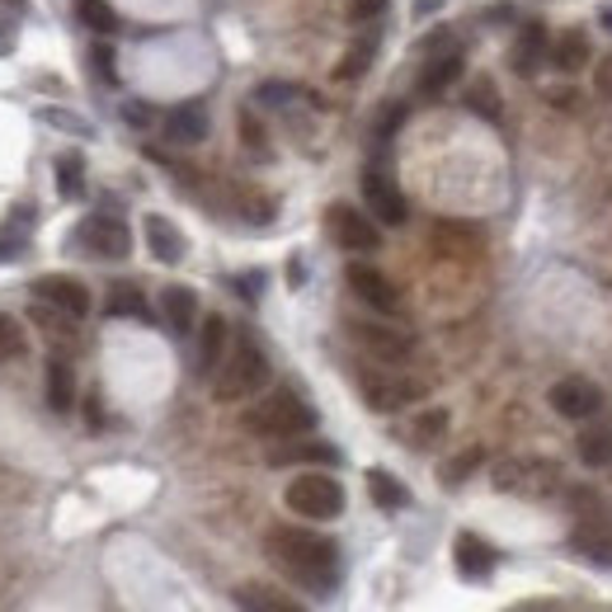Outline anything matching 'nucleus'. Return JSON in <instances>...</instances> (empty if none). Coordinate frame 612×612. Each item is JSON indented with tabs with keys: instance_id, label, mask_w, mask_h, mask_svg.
<instances>
[{
	"instance_id": "nucleus-1",
	"label": "nucleus",
	"mask_w": 612,
	"mask_h": 612,
	"mask_svg": "<svg viewBox=\"0 0 612 612\" xmlns=\"http://www.w3.org/2000/svg\"><path fill=\"white\" fill-rule=\"evenodd\" d=\"M264 556H269L278 575H288L292 585H302L311 593H330L339 585V546L311 528H292V523L269 528L264 532Z\"/></svg>"
},
{
	"instance_id": "nucleus-2",
	"label": "nucleus",
	"mask_w": 612,
	"mask_h": 612,
	"mask_svg": "<svg viewBox=\"0 0 612 612\" xmlns=\"http://www.w3.org/2000/svg\"><path fill=\"white\" fill-rule=\"evenodd\" d=\"M241 429L264 438V443H288V438H307L316 429V411L297 396V391L278 386L269 396H259L250 411L241 415Z\"/></svg>"
},
{
	"instance_id": "nucleus-3",
	"label": "nucleus",
	"mask_w": 612,
	"mask_h": 612,
	"mask_svg": "<svg viewBox=\"0 0 612 612\" xmlns=\"http://www.w3.org/2000/svg\"><path fill=\"white\" fill-rule=\"evenodd\" d=\"M264 386H269V358H264L255 339H235L222 358V368L212 372V396L222 405H235V401H250Z\"/></svg>"
},
{
	"instance_id": "nucleus-4",
	"label": "nucleus",
	"mask_w": 612,
	"mask_h": 612,
	"mask_svg": "<svg viewBox=\"0 0 612 612\" xmlns=\"http://www.w3.org/2000/svg\"><path fill=\"white\" fill-rule=\"evenodd\" d=\"M358 391H363L368 411L396 415V411H411V405H419L424 396H429V382H419V377L396 372L391 363H382V368H363V372H358Z\"/></svg>"
},
{
	"instance_id": "nucleus-5",
	"label": "nucleus",
	"mask_w": 612,
	"mask_h": 612,
	"mask_svg": "<svg viewBox=\"0 0 612 612\" xmlns=\"http://www.w3.org/2000/svg\"><path fill=\"white\" fill-rule=\"evenodd\" d=\"M282 505L297 518H307V523H330V518L344 513V485L335 476H325V471H302V476L288 481Z\"/></svg>"
},
{
	"instance_id": "nucleus-6",
	"label": "nucleus",
	"mask_w": 612,
	"mask_h": 612,
	"mask_svg": "<svg viewBox=\"0 0 612 612\" xmlns=\"http://www.w3.org/2000/svg\"><path fill=\"white\" fill-rule=\"evenodd\" d=\"M325 231L330 241L339 250H349V255H372V250H382V231H377V217L354 208V203H330L325 208Z\"/></svg>"
},
{
	"instance_id": "nucleus-7",
	"label": "nucleus",
	"mask_w": 612,
	"mask_h": 612,
	"mask_svg": "<svg viewBox=\"0 0 612 612\" xmlns=\"http://www.w3.org/2000/svg\"><path fill=\"white\" fill-rule=\"evenodd\" d=\"M495 490L523 495V499H546L561 490V466L556 462H532V458H509L495 466Z\"/></svg>"
},
{
	"instance_id": "nucleus-8",
	"label": "nucleus",
	"mask_w": 612,
	"mask_h": 612,
	"mask_svg": "<svg viewBox=\"0 0 612 612\" xmlns=\"http://www.w3.org/2000/svg\"><path fill=\"white\" fill-rule=\"evenodd\" d=\"M575 505H579L575 509V532H570L575 552L599 561V565H612V518L603 513L599 495H575Z\"/></svg>"
},
{
	"instance_id": "nucleus-9",
	"label": "nucleus",
	"mask_w": 612,
	"mask_h": 612,
	"mask_svg": "<svg viewBox=\"0 0 612 612\" xmlns=\"http://www.w3.org/2000/svg\"><path fill=\"white\" fill-rule=\"evenodd\" d=\"M349 335H354V344L368 358H377V363H391V368L405 363V358L415 354V335H405V330L386 325V321H354Z\"/></svg>"
},
{
	"instance_id": "nucleus-10",
	"label": "nucleus",
	"mask_w": 612,
	"mask_h": 612,
	"mask_svg": "<svg viewBox=\"0 0 612 612\" xmlns=\"http://www.w3.org/2000/svg\"><path fill=\"white\" fill-rule=\"evenodd\" d=\"M546 401H552V411L561 419H575V424H589L603 415V386L589 382V377H561Z\"/></svg>"
},
{
	"instance_id": "nucleus-11",
	"label": "nucleus",
	"mask_w": 612,
	"mask_h": 612,
	"mask_svg": "<svg viewBox=\"0 0 612 612\" xmlns=\"http://www.w3.org/2000/svg\"><path fill=\"white\" fill-rule=\"evenodd\" d=\"M76 241H81L94 259H128L132 255V231H128V222H118V217H108V212L85 217L81 231H76Z\"/></svg>"
},
{
	"instance_id": "nucleus-12",
	"label": "nucleus",
	"mask_w": 612,
	"mask_h": 612,
	"mask_svg": "<svg viewBox=\"0 0 612 612\" xmlns=\"http://www.w3.org/2000/svg\"><path fill=\"white\" fill-rule=\"evenodd\" d=\"M344 278H349V292L363 307H372L377 316H396V311H401V288L382 269H372V264H358L354 259L349 269H344Z\"/></svg>"
},
{
	"instance_id": "nucleus-13",
	"label": "nucleus",
	"mask_w": 612,
	"mask_h": 612,
	"mask_svg": "<svg viewBox=\"0 0 612 612\" xmlns=\"http://www.w3.org/2000/svg\"><path fill=\"white\" fill-rule=\"evenodd\" d=\"M363 203L377 217V227H401L411 217V203H405L401 184L386 175V170H363Z\"/></svg>"
},
{
	"instance_id": "nucleus-14",
	"label": "nucleus",
	"mask_w": 612,
	"mask_h": 612,
	"mask_svg": "<svg viewBox=\"0 0 612 612\" xmlns=\"http://www.w3.org/2000/svg\"><path fill=\"white\" fill-rule=\"evenodd\" d=\"M34 297L47 307H57V311H67V316L76 321H85L90 316V288L81 278H71V274H43L34 278Z\"/></svg>"
},
{
	"instance_id": "nucleus-15",
	"label": "nucleus",
	"mask_w": 612,
	"mask_h": 612,
	"mask_svg": "<svg viewBox=\"0 0 612 612\" xmlns=\"http://www.w3.org/2000/svg\"><path fill=\"white\" fill-rule=\"evenodd\" d=\"M458 76H462V47L452 43V47H443V53H429V61H424L415 90L424 94V100H438L443 90L458 85Z\"/></svg>"
},
{
	"instance_id": "nucleus-16",
	"label": "nucleus",
	"mask_w": 612,
	"mask_h": 612,
	"mask_svg": "<svg viewBox=\"0 0 612 612\" xmlns=\"http://www.w3.org/2000/svg\"><path fill=\"white\" fill-rule=\"evenodd\" d=\"M542 61H552V38H546V28L542 24H523L518 28V38L509 47V67L518 76H538L542 71Z\"/></svg>"
},
{
	"instance_id": "nucleus-17",
	"label": "nucleus",
	"mask_w": 612,
	"mask_h": 612,
	"mask_svg": "<svg viewBox=\"0 0 612 612\" xmlns=\"http://www.w3.org/2000/svg\"><path fill=\"white\" fill-rule=\"evenodd\" d=\"M452 561H458V575L462 579H490L495 565H499V552L476 532H458V542H452Z\"/></svg>"
},
{
	"instance_id": "nucleus-18",
	"label": "nucleus",
	"mask_w": 612,
	"mask_h": 612,
	"mask_svg": "<svg viewBox=\"0 0 612 612\" xmlns=\"http://www.w3.org/2000/svg\"><path fill=\"white\" fill-rule=\"evenodd\" d=\"M43 396H47V411L53 415H67L76 405V368L67 354H53L43 368Z\"/></svg>"
},
{
	"instance_id": "nucleus-19",
	"label": "nucleus",
	"mask_w": 612,
	"mask_h": 612,
	"mask_svg": "<svg viewBox=\"0 0 612 612\" xmlns=\"http://www.w3.org/2000/svg\"><path fill=\"white\" fill-rule=\"evenodd\" d=\"M235 608L241 612H307L288 589L264 585V579H245V585L235 589Z\"/></svg>"
},
{
	"instance_id": "nucleus-20",
	"label": "nucleus",
	"mask_w": 612,
	"mask_h": 612,
	"mask_svg": "<svg viewBox=\"0 0 612 612\" xmlns=\"http://www.w3.org/2000/svg\"><path fill=\"white\" fill-rule=\"evenodd\" d=\"M335 466L339 462V448L321 443V438H288V443H278L269 452V466Z\"/></svg>"
},
{
	"instance_id": "nucleus-21",
	"label": "nucleus",
	"mask_w": 612,
	"mask_h": 612,
	"mask_svg": "<svg viewBox=\"0 0 612 612\" xmlns=\"http://www.w3.org/2000/svg\"><path fill=\"white\" fill-rule=\"evenodd\" d=\"M141 231H147V245H151V255L161 259V264H180L188 255V241H184V231L170 222V217L161 212H151L147 222H141Z\"/></svg>"
},
{
	"instance_id": "nucleus-22",
	"label": "nucleus",
	"mask_w": 612,
	"mask_h": 612,
	"mask_svg": "<svg viewBox=\"0 0 612 612\" xmlns=\"http://www.w3.org/2000/svg\"><path fill=\"white\" fill-rule=\"evenodd\" d=\"M165 137L175 141V147H198V141L208 137V108L203 104H175L165 114Z\"/></svg>"
},
{
	"instance_id": "nucleus-23",
	"label": "nucleus",
	"mask_w": 612,
	"mask_h": 612,
	"mask_svg": "<svg viewBox=\"0 0 612 612\" xmlns=\"http://www.w3.org/2000/svg\"><path fill=\"white\" fill-rule=\"evenodd\" d=\"M161 316L175 335H188V330L198 325V292L184 288V282H170V288L161 292Z\"/></svg>"
},
{
	"instance_id": "nucleus-24",
	"label": "nucleus",
	"mask_w": 612,
	"mask_h": 612,
	"mask_svg": "<svg viewBox=\"0 0 612 612\" xmlns=\"http://www.w3.org/2000/svg\"><path fill=\"white\" fill-rule=\"evenodd\" d=\"M222 358H227V321L212 311V316H203V330H198V372L212 377L222 368Z\"/></svg>"
},
{
	"instance_id": "nucleus-25",
	"label": "nucleus",
	"mask_w": 612,
	"mask_h": 612,
	"mask_svg": "<svg viewBox=\"0 0 612 612\" xmlns=\"http://www.w3.org/2000/svg\"><path fill=\"white\" fill-rule=\"evenodd\" d=\"M589 57H593L589 34H579V28H565V34H556V43H552V67L556 71L575 76V71L589 67Z\"/></svg>"
},
{
	"instance_id": "nucleus-26",
	"label": "nucleus",
	"mask_w": 612,
	"mask_h": 612,
	"mask_svg": "<svg viewBox=\"0 0 612 612\" xmlns=\"http://www.w3.org/2000/svg\"><path fill=\"white\" fill-rule=\"evenodd\" d=\"M579 462L585 466H612V424L608 419H589V429L579 434Z\"/></svg>"
},
{
	"instance_id": "nucleus-27",
	"label": "nucleus",
	"mask_w": 612,
	"mask_h": 612,
	"mask_svg": "<svg viewBox=\"0 0 612 612\" xmlns=\"http://www.w3.org/2000/svg\"><path fill=\"white\" fill-rule=\"evenodd\" d=\"M368 495H372V505L386 509V513H396V509L411 505V490H405V485L391 476L386 466H372V471H368Z\"/></svg>"
},
{
	"instance_id": "nucleus-28",
	"label": "nucleus",
	"mask_w": 612,
	"mask_h": 612,
	"mask_svg": "<svg viewBox=\"0 0 612 612\" xmlns=\"http://www.w3.org/2000/svg\"><path fill=\"white\" fill-rule=\"evenodd\" d=\"M443 434H448V411H419L411 424H405V443L411 448H438L443 443Z\"/></svg>"
},
{
	"instance_id": "nucleus-29",
	"label": "nucleus",
	"mask_w": 612,
	"mask_h": 612,
	"mask_svg": "<svg viewBox=\"0 0 612 612\" xmlns=\"http://www.w3.org/2000/svg\"><path fill=\"white\" fill-rule=\"evenodd\" d=\"M104 311H108V316H132V321L151 316V307H147V297H141L137 282H114V288H108Z\"/></svg>"
},
{
	"instance_id": "nucleus-30",
	"label": "nucleus",
	"mask_w": 612,
	"mask_h": 612,
	"mask_svg": "<svg viewBox=\"0 0 612 612\" xmlns=\"http://www.w3.org/2000/svg\"><path fill=\"white\" fill-rule=\"evenodd\" d=\"M462 104H466V114H476V118H485V123H499V94H495V81H490V76H476V81L466 85Z\"/></svg>"
},
{
	"instance_id": "nucleus-31",
	"label": "nucleus",
	"mask_w": 612,
	"mask_h": 612,
	"mask_svg": "<svg viewBox=\"0 0 612 612\" xmlns=\"http://www.w3.org/2000/svg\"><path fill=\"white\" fill-rule=\"evenodd\" d=\"M28 231H34V212H28V208L10 212V217H5V227H0V259H14V255H24V245H28Z\"/></svg>"
},
{
	"instance_id": "nucleus-32",
	"label": "nucleus",
	"mask_w": 612,
	"mask_h": 612,
	"mask_svg": "<svg viewBox=\"0 0 612 612\" xmlns=\"http://www.w3.org/2000/svg\"><path fill=\"white\" fill-rule=\"evenodd\" d=\"M76 20H81L90 34H118V10L108 0H76Z\"/></svg>"
},
{
	"instance_id": "nucleus-33",
	"label": "nucleus",
	"mask_w": 612,
	"mask_h": 612,
	"mask_svg": "<svg viewBox=\"0 0 612 612\" xmlns=\"http://www.w3.org/2000/svg\"><path fill=\"white\" fill-rule=\"evenodd\" d=\"M34 321L47 330V339H53V344H67V349L76 344V316H67V311L38 302V307H34Z\"/></svg>"
},
{
	"instance_id": "nucleus-34",
	"label": "nucleus",
	"mask_w": 612,
	"mask_h": 612,
	"mask_svg": "<svg viewBox=\"0 0 612 612\" xmlns=\"http://www.w3.org/2000/svg\"><path fill=\"white\" fill-rule=\"evenodd\" d=\"M434 250H448V255L466 259L471 250H481V235H476V231H466V227L443 222V227H434Z\"/></svg>"
},
{
	"instance_id": "nucleus-35",
	"label": "nucleus",
	"mask_w": 612,
	"mask_h": 612,
	"mask_svg": "<svg viewBox=\"0 0 612 612\" xmlns=\"http://www.w3.org/2000/svg\"><path fill=\"white\" fill-rule=\"evenodd\" d=\"M57 188H61V198H81L85 194V161L76 151H67L57 161Z\"/></svg>"
},
{
	"instance_id": "nucleus-36",
	"label": "nucleus",
	"mask_w": 612,
	"mask_h": 612,
	"mask_svg": "<svg viewBox=\"0 0 612 612\" xmlns=\"http://www.w3.org/2000/svg\"><path fill=\"white\" fill-rule=\"evenodd\" d=\"M372 53H377V38L368 34L363 43H354L349 53H344V61L335 67V76H339V81H358V76H363V71L372 67Z\"/></svg>"
},
{
	"instance_id": "nucleus-37",
	"label": "nucleus",
	"mask_w": 612,
	"mask_h": 612,
	"mask_svg": "<svg viewBox=\"0 0 612 612\" xmlns=\"http://www.w3.org/2000/svg\"><path fill=\"white\" fill-rule=\"evenodd\" d=\"M481 462H485V448H466V452H458L452 462H443V485H448V490H458V485H462Z\"/></svg>"
},
{
	"instance_id": "nucleus-38",
	"label": "nucleus",
	"mask_w": 612,
	"mask_h": 612,
	"mask_svg": "<svg viewBox=\"0 0 612 612\" xmlns=\"http://www.w3.org/2000/svg\"><path fill=\"white\" fill-rule=\"evenodd\" d=\"M28 339H24V325L14 316H0V363H10V358H24Z\"/></svg>"
},
{
	"instance_id": "nucleus-39",
	"label": "nucleus",
	"mask_w": 612,
	"mask_h": 612,
	"mask_svg": "<svg viewBox=\"0 0 612 612\" xmlns=\"http://www.w3.org/2000/svg\"><path fill=\"white\" fill-rule=\"evenodd\" d=\"M90 71L100 76L104 85H114V81H118V71H114V47H108V43H94V47H90Z\"/></svg>"
},
{
	"instance_id": "nucleus-40",
	"label": "nucleus",
	"mask_w": 612,
	"mask_h": 612,
	"mask_svg": "<svg viewBox=\"0 0 612 612\" xmlns=\"http://www.w3.org/2000/svg\"><path fill=\"white\" fill-rule=\"evenodd\" d=\"M593 94H603V100H612V53L593 61Z\"/></svg>"
},
{
	"instance_id": "nucleus-41",
	"label": "nucleus",
	"mask_w": 612,
	"mask_h": 612,
	"mask_svg": "<svg viewBox=\"0 0 612 612\" xmlns=\"http://www.w3.org/2000/svg\"><path fill=\"white\" fill-rule=\"evenodd\" d=\"M382 10H386V0H354V5H349V20H358V24H372Z\"/></svg>"
},
{
	"instance_id": "nucleus-42",
	"label": "nucleus",
	"mask_w": 612,
	"mask_h": 612,
	"mask_svg": "<svg viewBox=\"0 0 612 612\" xmlns=\"http://www.w3.org/2000/svg\"><path fill=\"white\" fill-rule=\"evenodd\" d=\"M38 118H43V123H57V128H71V132H81V137H90V128H85L81 118H71V114H57V108H43Z\"/></svg>"
},
{
	"instance_id": "nucleus-43",
	"label": "nucleus",
	"mask_w": 612,
	"mask_h": 612,
	"mask_svg": "<svg viewBox=\"0 0 612 612\" xmlns=\"http://www.w3.org/2000/svg\"><path fill=\"white\" fill-rule=\"evenodd\" d=\"M259 100H264V104H282V100H292V90H288V85H264Z\"/></svg>"
},
{
	"instance_id": "nucleus-44",
	"label": "nucleus",
	"mask_w": 612,
	"mask_h": 612,
	"mask_svg": "<svg viewBox=\"0 0 612 612\" xmlns=\"http://www.w3.org/2000/svg\"><path fill=\"white\" fill-rule=\"evenodd\" d=\"M123 118L128 123H151V108L147 104H123Z\"/></svg>"
},
{
	"instance_id": "nucleus-45",
	"label": "nucleus",
	"mask_w": 612,
	"mask_h": 612,
	"mask_svg": "<svg viewBox=\"0 0 612 612\" xmlns=\"http://www.w3.org/2000/svg\"><path fill=\"white\" fill-rule=\"evenodd\" d=\"M443 0H415V14H429V10H438Z\"/></svg>"
},
{
	"instance_id": "nucleus-46",
	"label": "nucleus",
	"mask_w": 612,
	"mask_h": 612,
	"mask_svg": "<svg viewBox=\"0 0 612 612\" xmlns=\"http://www.w3.org/2000/svg\"><path fill=\"white\" fill-rule=\"evenodd\" d=\"M599 20H603V28H608V34H612V5H608V10L599 14Z\"/></svg>"
}]
</instances>
